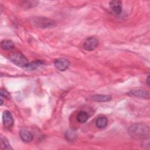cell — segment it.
<instances>
[{
  "label": "cell",
  "instance_id": "6da1fadb",
  "mask_svg": "<svg viewBox=\"0 0 150 150\" xmlns=\"http://www.w3.org/2000/svg\"><path fill=\"white\" fill-rule=\"evenodd\" d=\"M128 133L134 138L145 139L149 136V129L146 125L142 123H137L129 127Z\"/></svg>",
  "mask_w": 150,
  "mask_h": 150
},
{
  "label": "cell",
  "instance_id": "7a4b0ae2",
  "mask_svg": "<svg viewBox=\"0 0 150 150\" xmlns=\"http://www.w3.org/2000/svg\"><path fill=\"white\" fill-rule=\"evenodd\" d=\"M10 60L16 66L19 67H26L28 64V60L26 57L19 52H16L12 54L10 57Z\"/></svg>",
  "mask_w": 150,
  "mask_h": 150
},
{
  "label": "cell",
  "instance_id": "3957f363",
  "mask_svg": "<svg viewBox=\"0 0 150 150\" xmlns=\"http://www.w3.org/2000/svg\"><path fill=\"white\" fill-rule=\"evenodd\" d=\"M33 23L37 27L40 28H50L55 25V22L53 20L43 17H36L33 18Z\"/></svg>",
  "mask_w": 150,
  "mask_h": 150
},
{
  "label": "cell",
  "instance_id": "277c9868",
  "mask_svg": "<svg viewBox=\"0 0 150 150\" xmlns=\"http://www.w3.org/2000/svg\"><path fill=\"white\" fill-rule=\"evenodd\" d=\"M98 45V40L94 37H90L87 39L84 44L83 47L87 51H93L97 48Z\"/></svg>",
  "mask_w": 150,
  "mask_h": 150
},
{
  "label": "cell",
  "instance_id": "5b68a950",
  "mask_svg": "<svg viewBox=\"0 0 150 150\" xmlns=\"http://www.w3.org/2000/svg\"><path fill=\"white\" fill-rule=\"evenodd\" d=\"M2 121L5 127L10 128L13 126V119L11 112L8 110L4 111L2 114Z\"/></svg>",
  "mask_w": 150,
  "mask_h": 150
},
{
  "label": "cell",
  "instance_id": "8992f818",
  "mask_svg": "<svg viewBox=\"0 0 150 150\" xmlns=\"http://www.w3.org/2000/svg\"><path fill=\"white\" fill-rule=\"evenodd\" d=\"M55 67L60 71H64L68 69L70 66L69 60L64 58H59L55 60L54 62Z\"/></svg>",
  "mask_w": 150,
  "mask_h": 150
},
{
  "label": "cell",
  "instance_id": "52a82bcc",
  "mask_svg": "<svg viewBox=\"0 0 150 150\" xmlns=\"http://www.w3.org/2000/svg\"><path fill=\"white\" fill-rule=\"evenodd\" d=\"M128 95L131 96L146 98L148 99L149 98V92L142 90H132L130 91L128 93Z\"/></svg>",
  "mask_w": 150,
  "mask_h": 150
},
{
  "label": "cell",
  "instance_id": "ba28073f",
  "mask_svg": "<svg viewBox=\"0 0 150 150\" xmlns=\"http://www.w3.org/2000/svg\"><path fill=\"white\" fill-rule=\"evenodd\" d=\"M110 6L116 15H120L122 12V2L121 1H112L110 2Z\"/></svg>",
  "mask_w": 150,
  "mask_h": 150
},
{
  "label": "cell",
  "instance_id": "9c48e42d",
  "mask_svg": "<svg viewBox=\"0 0 150 150\" xmlns=\"http://www.w3.org/2000/svg\"><path fill=\"white\" fill-rule=\"evenodd\" d=\"M19 135L21 139L26 143L31 142L33 138V135L26 129H21L19 132Z\"/></svg>",
  "mask_w": 150,
  "mask_h": 150
},
{
  "label": "cell",
  "instance_id": "30bf717a",
  "mask_svg": "<svg viewBox=\"0 0 150 150\" xmlns=\"http://www.w3.org/2000/svg\"><path fill=\"white\" fill-rule=\"evenodd\" d=\"M43 64V62L42 60H36L30 63H28V64L26 65L25 68L29 70H33L36 69L40 66H42Z\"/></svg>",
  "mask_w": 150,
  "mask_h": 150
},
{
  "label": "cell",
  "instance_id": "8fae6325",
  "mask_svg": "<svg viewBox=\"0 0 150 150\" xmlns=\"http://www.w3.org/2000/svg\"><path fill=\"white\" fill-rule=\"evenodd\" d=\"M91 98L93 101H95L105 102V101H108L111 100V97L109 95L97 94V95L93 96Z\"/></svg>",
  "mask_w": 150,
  "mask_h": 150
},
{
  "label": "cell",
  "instance_id": "7c38bea8",
  "mask_svg": "<svg viewBox=\"0 0 150 150\" xmlns=\"http://www.w3.org/2000/svg\"><path fill=\"white\" fill-rule=\"evenodd\" d=\"M65 138L69 141H74L77 138V133L73 129L67 130L65 134Z\"/></svg>",
  "mask_w": 150,
  "mask_h": 150
},
{
  "label": "cell",
  "instance_id": "4fadbf2b",
  "mask_svg": "<svg viewBox=\"0 0 150 150\" xmlns=\"http://www.w3.org/2000/svg\"><path fill=\"white\" fill-rule=\"evenodd\" d=\"M1 47L4 50H9L14 47V43L10 40H4L1 43Z\"/></svg>",
  "mask_w": 150,
  "mask_h": 150
},
{
  "label": "cell",
  "instance_id": "5bb4252c",
  "mask_svg": "<svg viewBox=\"0 0 150 150\" xmlns=\"http://www.w3.org/2000/svg\"><path fill=\"white\" fill-rule=\"evenodd\" d=\"M88 114L85 111H80L78 113V114L76 116L77 121L81 124L85 123L87 122V121L88 119Z\"/></svg>",
  "mask_w": 150,
  "mask_h": 150
},
{
  "label": "cell",
  "instance_id": "9a60e30c",
  "mask_svg": "<svg viewBox=\"0 0 150 150\" xmlns=\"http://www.w3.org/2000/svg\"><path fill=\"white\" fill-rule=\"evenodd\" d=\"M108 124V120L105 117H98L96 121V125L98 128H105Z\"/></svg>",
  "mask_w": 150,
  "mask_h": 150
},
{
  "label": "cell",
  "instance_id": "2e32d148",
  "mask_svg": "<svg viewBox=\"0 0 150 150\" xmlns=\"http://www.w3.org/2000/svg\"><path fill=\"white\" fill-rule=\"evenodd\" d=\"M1 146L3 149H12L11 148L8 139L3 137L2 135L1 137Z\"/></svg>",
  "mask_w": 150,
  "mask_h": 150
},
{
  "label": "cell",
  "instance_id": "e0dca14e",
  "mask_svg": "<svg viewBox=\"0 0 150 150\" xmlns=\"http://www.w3.org/2000/svg\"><path fill=\"white\" fill-rule=\"evenodd\" d=\"M1 97L7 98L9 97V93L5 90L1 89Z\"/></svg>",
  "mask_w": 150,
  "mask_h": 150
},
{
  "label": "cell",
  "instance_id": "ac0fdd59",
  "mask_svg": "<svg viewBox=\"0 0 150 150\" xmlns=\"http://www.w3.org/2000/svg\"><path fill=\"white\" fill-rule=\"evenodd\" d=\"M146 83H147V84H148V86H149L150 83H149V76H148V77H147V79H146Z\"/></svg>",
  "mask_w": 150,
  "mask_h": 150
}]
</instances>
